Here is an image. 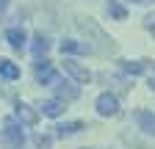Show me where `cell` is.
I'll list each match as a JSON object with an SVG mask.
<instances>
[{
	"label": "cell",
	"mask_w": 155,
	"mask_h": 149,
	"mask_svg": "<svg viewBox=\"0 0 155 149\" xmlns=\"http://www.w3.org/2000/svg\"><path fill=\"white\" fill-rule=\"evenodd\" d=\"M78 28H81V33L86 36V44H89V50L91 52H97V55H108V52H116V42L111 39V36L97 25L94 20H89V17H78V22H75Z\"/></svg>",
	"instance_id": "6da1fadb"
},
{
	"label": "cell",
	"mask_w": 155,
	"mask_h": 149,
	"mask_svg": "<svg viewBox=\"0 0 155 149\" xmlns=\"http://www.w3.org/2000/svg\"><path fill=\"white\" fill-rule=\"evenodd\" d=\"M0 141H3V149H19V146L25 144L22 127H19V122L14 116H8L3 122V135H0Z\"/></svg>",
	"instance_id": "7a4b0ae2"
},
{
	"label": "cell",
	"mask_w": 155,
	"mask_h": 149,
	"mask_svg": "<svg viewBox=\"0 0 155 149\" xmlns=\"http://www.w3.org/2000/svg\"><path fill=\"white\" fill-rule=\"evenodd\" d=\"M33 74H36V80L42 83V86H58V83H61V74L53 69L50 61H39L36 69H33Z\"/></svg>",
	"instance_id": "3957f363"
},
{
	"label": "cell",
	"mask_w": 155,
	"mask_h": 149,
	"mask_svg": "<svg viewBox=\"0 0 155 149\" xmlns=\"http://www.w3.org/2000/svg\"><path fill=\"white\" fill-rule=\"evenodd\" d=\"M64 72L69 74V78H72L75 83H83V86L91 80V72H89L86 66H81L78 61H72V58H64Z\"/></svg>",
	"instance_id": "277c9868"
},
{
	"label": "cell",
	"mask_w": 155,
	"mask_h": 149,
	"mask_svg": "<svg viewBox=\"0 0 155 149\" xmlns=\"http://www.w3.org/2000/svg\"><path fill=\"white\" fill-rule=\"evenodd\" d=\"M97 113H100V116H116V113H119V100H116L111 91L100 94V97H97Z\"/></svg>",
	"instance_id": "5b68a950"
},
{
	"label": "cell",
	"mask_w": 155,
	"mask_h": 149,
	"mask_svg": "<svg viewBox=\"0 0 155 149\" xmlns=\"http://www.w3.org/2000/svg\"><path fill=\"white\" fill-rule=\"evenodd\" d=\"M136 124L144 135H155V113L150 110H136Z\"/></svg>",
	"instance_id": "8992f818"
},
{
	"label": "cell",
	"mask_w": 155,
	"mask_h": 149,
	"mask_svg": "<svg viewBox=\"0 0 155 149\" xmlns=\"http://www.w3.org/2000/svg\"><path fill=\"white\" fill-rule=\"evenodd\" d=\"M17 119L19 122H22V124H28V127H33L36 122H39V113H36V110L31 108V105H25V102H17Z\"/></svg>",
	"instance_id": "52a82bcc"
},
{
	"label": "cell",
	"mask_w": 155,
	"mask_h": 149,
	"mask_svg": "<svg viewBox=\"0 0 155 149\" xmlns=\"http://www.w3.org/2000/svg\"><path fill=\"white\" fill-rule=\"evenodd\" d=\"M100 83H105V86H111V88H116V91H127V88H130V83H127L125 78H119V74H114V72H103V74H100Z\"/></svg>",
	"instance_id": "ba28073f"
},
{
	"label": "cell",
	"mask_w": 155,
	"mask_h": 149,
	"mask_svg": "<svg viewBox=\"0 0 155 149\" xmlns=\"http://www.w3.org/2000/svg\"><path fill=\"white\" fill-rule=\"evenodd\" d=\"M64 102L61 100H47V102H42V113L45 116H50V119H55V116H61L64 113Z\"/></svg>",
	"instance_id": "9c48e42d"
},
{
	"label": "cell",
	"mask_w": 155,
	"mask_h": 149,
	"mask_svg": "<svg viewBox=\"0 0 155 149\" xmlns=\"http://www.w3.org/2000/svg\"><path fill=\"white\" fill-rule=\"evenodd\" d=\"M61 52H72V55H81V52H91L86 42H75V39H64L61 42Z\"/></svg>",
	"instance_id": "30bf717a"
},
{
	"label": "cell",
	"mask_w": 155,
	"mask_h": 149,
	"mask_svg": "<svg viewBox=\"0 0 155 149\" xmlns=\"http://www.w3.org/2000/svg\"><path fill=\"white\" fill-rule=\"evenodd\" d=\"M83 130V122H67V124H61V127H55V135L58 138H69V135H75V133H81Z\"/></svg>",
	"instance_id": "8fae6325"
},
{
	"label": "cell",
	"mask_w": 155,
	"mask_h": 149,
	"mask_svg": "<svg viewBox=\"0 0 155 149\" xmlns=\"http://www.w3.org/2000/svg\"><path fill=\"white\" fill-rule=\"evenodd\" d=\"M55 91H58V100H61V102H64V100H78V94H81L75 86H69V83H64V80L55 86Z\"/></svg>",
	"instance_id": "7c38bea8"
},
{
	"label": "cell",
	"mask_w": 155,
	"mask_h": 149,
	"mask_svg": "<svg viewBox=\"0 0 155 149\" xmlns=\"http://www.w3.org/2000/svg\"><path fill=\"white\" fill-rule=\"evenodd\" d=\"M6 39H8V44H11L14 50H22V47H25V33L19 30V28H11V30H6Z\"/></svg>",
	"instance_id": "4fadbf2b"
},
{
	"label": "cell",
	"mask_w": 155,
	"mask_h": 149,
	"mask_svg": "<svg viewBox=\"0 0 155 149\" xmlns=\"http://www.w3.org/2000/svg\"><path fill=\"white\" fill-rule=\"evenodd\" d=\"M0 74H3V78H8V80H17V78H19V66L11 64L8 58H0Z\"/></svg>",
	"instance_id": "5bb4252c"
},
{
	"label": "cell",
	"mask_w": 155,
	"mask_h": 149,
	"mask_svg": "<svg viewBox=\"0 0 155 149\" xmlns=\"http://www.w3.org/2000/svg\"><path fill=\"white\" fill-rule=\"evenodd\" d=\"M119 64H122V72H127V74L147 72V61H119Z\"/></svg>",
	"instance_id": "9a60e30c"
},
{
	"label": "cell",
	"mask_w": 155,
	"mask_h": 149,
	"mask_svg": "<svg viewBox=\"0 0 155 149\" xmlns=\"http://www.w3.org/2000/svg\"><path fill=\"white\" fill-rule=\"evenodd\" d=\"M105 8H108V14L114 17V20H125V17H127V11H125V6L119 3V0H108Z\"/></svg>",
	"instance_id": "2e32d148"
},
{
	"label": "cell",
	"mask_w": 155,
	"mask_h": 149,
	"mask_svg": "<svg viewBox=\"0 0 155 149\" xmlns=\"http://www.w3.org/2000/svg\"><path fill=\"white\" fill-rule=\"evenodd\" d=\"M47 47H50V42H47V36H42V33H36V39H33V55L39 58V55H45L47 52Z\"/></svg>",
	"instance_id": "e0dca14e"
},
{
	"label": "cell",
	"mask_w": 155,
	"mask_h": 149,
	"mask_svg": "<svg viewBox=\"0 0 155 149\" xmlns=\"http://www.w3.org/2000/svg\"><path fill=\"white\" fill-rule=\"evenodd\" d=\"M33 144H36L39 149H50V144H53V138H50V135H36V138H33Z\"/></svg>",
	"instance_id": "ac0fdd59"
},
{
	"label": "cell",
	"mask_w": 155,
	"mask_h": 149,
	"mask_svg": "<svg viewBox=\"0 0 155 149\" xmlns=\"http://www.w3.org/2000/svg\"><path fill=\"white\" fill-rule=\"evenodd\" d=\"M144 28H147V30H150V33H152V36H155V11H152V14H147V17H144Z\"/></svg>",
	"instance_id": "d6986e66"
},
{
	"label": "cell",
	"mask_w": 155,
	"mask_h": 149,
	"mask_svg": "<svg viewBox=\"0 0 155 149\" xmlns=\"http://www.w3.org/2000/svg\"><path fill=\"white\" fill-rule=\"evenodd\" d=\"M150 88H152V91H155V72H152V74H150Z\"/></svg>",
	"instance_id": "ffe728a7"
},
{
	"label": "cell",
	"mask_w": 155,
	"mask_h": 149,
	"mask_svg": "<svg viewBox=\"0 0 155 149\" xmlns=\"http://www.w3.org/2000/svg\"><path fill=\"white\" fill-rule=\"evenodd\" d=\"M6 6H8V0H0V11H3Z\"/></svg>",
	"instance_id": "44dd1931"
},
{
	"label": "cell",
	"mask_w": 155,
	"mask_h": 149,
	"mask_svg": "<svg viewBox=\"0 0 155 149\" xmlns=\"http://www.w3.org/2000/svg\"><path fill=\"white\" fill-rule=\"evenodd\" d=\"M130 3H147V0H130Z\"/></svg>",
	"instance_id": "7402d4cb"
}]
</instances>
